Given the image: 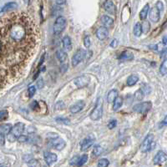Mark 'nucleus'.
<instances>
[{
  "instance_id": "obj_15",
  "label": "nucleus",
  "mask_w": 167,
  "mask_h": 167,
  "mask_svg": "<svg viewBox=\"0 0 167 167\" xmlns=\"http://www.w3.org/2000/svg\"><path fill=\"white\" fill-rule=\"evenodd\" d=\"M153 49L159 51L160 53H164L167 50V36H165L162 38V42L156 45L153 46Z\"/></svg>"
},
{
  "instance_id": "obj_43",
  "label": "nucleus",
  "mask_w": 167,
  "mask_h": 167,
  "mask_svg": "<svg viewBox=\"0 0 167 167\" xmlns=\"http://www.w3.org/2000/svg\"><path fill=\"white\" fill-rule=\"evenodd\" d=\"M18 140L20 141V142H24L27 140V137L24 136H20L18 138Z\"/></svg>"
},
{
  "instance_id": "obj_42",
  "label": "nucleus",
  "mask_w": 167,
  "mask_h": 167,
  "mask_svg": "<svg viewBox=\"0 0 167 167\" xmlns=\"http://www.w3.org/2000/svg\"><path fill=\"white\" fill-rule=\"evenodd\" d=\"M157 8H159V11L161 12L162 10H163V8H164V5H163V3H162V2H160V1H158L157 3H156V5H155Z\"/></svg>"
},
{
  "instance_id": "obj_4",
  "label": "nucleus",
  "mask_w": 167,
  "mask_h": 167,
  "mask_svg": "<svg viewBox=\"0 0 167 167\" xmlns=\"http://www.w3.org/2000/svg\"><path fill=\"white\" fill-rule=\"evenodd\" d=\"M103 113V102L102 99H99L98 102L96 104V105L94 107V109L93 110L91 114H90V118L93 120H98L101 118Z\"/></svg>"
},
{
  "instance_id": "obj_47",
  "label": "nucleus",
  "mask_w": 167,
  "mask_h": 167,
  "mask_svg": "<svg viewBox=\"0 0 167 167\" xmlns=\"http://www.w3.org/2000/svg\"><path fill=\"white\" fill-rule=\"evenodd\" d=\"M38 86L39 88H42V87H43V80H42V79H40V80L38 79Z\"/></svg>"
},
{
  "instance_id": "obj_30",
  "label": "nucleus",
  "mask_w": 167,
  "mask_h": 167,
  "mask_svg": "<svg viewBox=\"0 0 167 167\" xmlns=\"http://www.w3.org/2000/svg\"><path fill=\"white\" fill-rule=\"evenodd\" d=\"M103 152V148L99 145H97L94 148L93 151H92V156L94 157H98L99 155H100Z\"/></svg>"
},
{
  "instance_id": "obj_8",
  "label": "nucleus",
  "mask_w": 167,
  "mask_h": 167,
  "mask_svg": "<svg viewBox=\"0 0 167 167\" xmlns=\"http://www.w3.org/2000/svg\"><path fill=\"white\" fill-rule=\"evenodd\" d=\"M85 54H86V51L82 49H79L76 51V53L74 54L73 58H72V65L73 67H75L77 66L81 61L83 60L85 57Z\"/></svg>"
},
{
  "instance_id": "obj_20",
  "label": "nucleus",
  "mask_w": 167,
  "mask_h": 167,
  "mask_svg": "<svg viewBox=\"0 0 167 167\" xmlns=\"http://www.w3.org/2000/svg\"><path fill=\"white\" fill-rule=\"evenodd\" d=\"M16 8H18V4L16 3L15 2H10V3H6V4L3 7V8L1 9V12H2V13H8V12L13 11V10Z\"/></svg>"
},
{
  "instance_id": "obj_24",
  "label": "nucleus",
  "mask_w": 167,
  "mask_h": 167,
  "mask_svg": "<svg viewBox=\"0 0 167 167\" xmlns=\"http://www.w3.org/2000/svg\"><path fill=\"white\" fill-rule=\"evenodd\" d=\"M117 97H118V91L116 90H112L109 92L107 95V101L109 103H113Z\"/></svg>"
},
{
  "instance_id": "obj_41",
  "label": "nucleus",
  "mask_w": 167,
  "mask_h": 167,
  "mask_svg": "<svg viewBox=\"0 0 167 167\" xmlns=\"http://www.w3.org/2000/svg\"><path fill=\"white\" fill-rule=\"evenodd\" d=\"M165 126H167V115L164 118V120L161 121V123L159 124V127H160V128L165 127Z\"/></svg>"
},
{
  "instance_id": "obj_34",
  "label": "nucleus",
  "mask_w": 167,
  "mask_h": 167,
  "mask_svg": "<svg viewBox=\"0 0 167 167\" xmlns=\"http://www.w3.org/2000/svg\"><path fill=\"white\" fill-rule=\"evenodd\" d=\"M109 165H110V162L107 159H100L98 163V166L100 167H106Z\"/></svg>"
},
{
  "instance_id": "obj_17",
  "label": "nucleus",
  "mask_w": 167,
  "mask_h": 167,
  "mask_svg": "<svg viewBox=\"0 0 167 167\" xmlns=\"http://www.w3.org/2000/svg\"><path fill=\"white\" fill-rule=\"evenodd\" d=\"M56 57L58 59V60L60 62L61 64H67L68 61V54L66 53L65 51L62 50V49H58L56 51Z\"/></svg>"
},
{
  "instance_id": "obj_26",
  "label": "nucleus",
  "mask_w": 167,
  "mask_h": 167,
  "mask_svg": "<svg viewBox=\"0 0 167 167\" xmlns=\"http://www.w3.org/2000/svg\"><path fill=\"white\" fill-rule=\"evenodd\" d=\"M138 80H139L138 75H130L129 78L127 79L126 83H127L128 86H133V85H135V84L138 82Z\"/></svg>"
},
{
  "instance_id": "obj_33",
  "label": "nucleus",
  "mask_w": 167,
  "mask_h": 167,
  "mask_svg": "<svg viewBox=\"0 0 167 167\" xmlns=\"http://www.w3.org/2000/svg\"><path fill=\"white\" fill-rule=\"evenodd\" d=\"M87 160H88V155L84 154V155H83L82 156H80V158H79V166H81L84 165V164L87 162Z\"/></svg>"
},
{
  "instance_id": "obj_31",
  "label": "nucleus",
  "mask_w": 167,
  "mask_h": 167,
  "mask_svg": "<svg viewBox=\"0 0 167 167\" xmlns=\"http://www.w3.org/2000/svg\"><path fill=\"white\" fill-rule=\"evenodd\" d=\"M8 117V112L6 110H1L0 112V120L1 121H3L5 120H7Z\"/></svg>"
},
{
  "instance_id": "obj_36",
  "label": "nucleus",
  "mask_w": 167,
  "mask_h": 167,
  "mask_svg": "<svg viewBox=\"0 0 167 167\" xmlns=\"http://www.w3.org/2000/svg\"><path fill=\"white\" fill-rule=\"evenodd\" d=\"M143 93H142V91L140 90H137L136 92V94H135V98H136V100H141V99H143Z\"/></svg>"
},
{
  "instance_id": "obj_40",
  "label": "nucleus",
  "mask_w": 167,
  "mask_h": 167,
  "mask_svg": "<svg viewBox=\"0 0 167 167\" xmlns=\"http://www.w3.org/2000/svg\"><path fill=\"white\" fill-rule=\"evenodd\" d=\"M56 121L58 123H62V124H64V125H68L69 124V120H66V119H62V118H57L56 119Z\"/></svg>"
},
{
  "instance_id": "obj_19",
  "label": "nucleus",
  "mask_w": 167,
  "mask_h": 167,
  "mask_svg": "<svg viewBox=\"0 0 167 167\" xmlns=\"http://www.w3.org/2000/svg\"><path fill=\"white\" fill-rule=\"evenodd\" d=\"M84 107V101H78L77 103H75V105L70 106V112L73 114H76L79 113V111H81L83 110V108Z\"/></svg>"
},
{
  "instance_id": "obj_5",
  "label": "nucleus",
  "mask_w": 167,
  "mask_h": 167,
  "mask_svg": "<svg viewBox=\"0 0 167 167\" xmlns=\"http://www.w3.org/2000/svg\"><path fill=\"white\" fill-rule=\"evenodd\" d=\"M151 102L147 101V102H142V103L137 104L133 107V110L139 114H145L151 110Z\"/></svg>"
},
{
  "instance_id": "obj_1",
  "label": "nucleus",
  "mask_w": 167,
  "mask_h": 167,
  "mask_svg": "<svg viewBox=\"0 0 167 167\" xmlns=\"http://www.w3.org/2000/svg\"><path fill=\"white\" fill-rule=\"evenodd\" d=\"M1 88L16 83L25 75L40 44V31L26 13L12 12L1 18Z\"/></svg>"
},
{
  "instance_id": "obj_45",
  "label": "nucleus",
  "mask_w": 167,
  "mask_h": 167,
  "mask_svg": "<svg viewBox=\"0 0 167 167\" xmlns=\"http://www.w3.org/2000/svg\"><path fill=\"white\" fill-rule=\"evenodd\" d=\"M4 135H3V134H0V138H1V145H3L4 144V140H5V139H4Z\"/></svg>"
},
{
  "instance_id": "obj_48",
  "label": "nucleus",
  "mask_w": 167,
  "mask_h": 167,
  "mask_svg": "<svg viewBox=\"0 0 167 167\" xmlns=\"http://www.w3.org/2000/svg\"><path fill=\"white\" fill-rule=\"evenodd\" d=\"M29 0H24V2H25V3H29Z\"/></svg>"
},
{
  "instance_id": "obj_11",
  "label": "nucleus",
  "mask_w": 167,
  "mask_h": 167,
  "mask_svg": "<svg viewBox=\"0 0 167 167\" xmlns=\"http://www.w3.org/2000/svg\"><path fill=\"white\" fill-rule=\"evenodd\" d=\"M149 17H150V19L153 21L154 23H157L159 20V18H160V11L159 9L156 6L152 8L149 13Z\"/></svg>"
},
{
  "instance_id": "obj_7",
  "label": "nucleus",
  "mask_w": 167,
  "mask_h": 167,
  "mask_svg": "<svg viewBox=\"0 0 167 167\" xmlns=\"http://www.w3.org/2000/svg\"><path fill=\"white\" fill-rule=\"evenodd\" d=\"M49 144L50 146L53 147L54 149L58 150V151H61V150H63L65 147L66 143H65V141L64 140H62V139L57 136L50 139L49 141Z\"/></svg>"
},
{
  "instance_id": "obj_32",
  "label": "nucleus",
  "mask_w": 167,
  "mask_h": 167,
  "mask_svg": "<svg viewBox=\"0 0 167 167\" xmlns=\"http://www.w3.org/2000/svg\"><path fill=\"white\" fill-rule=\"evenodd\" d=\"M150 28H151V25L150 23L148 21H144L143 24H142V31L144 34H147L149 30H150Z\"/></svg>"
},
{
  "instance_id": "obj_6",
  "label": "nucleus",
  "mask_w": 167,
  "mask_h": 167,
  "mask_svg": "<svg viewBox=\"0 0 167 167\" xmlns=\"http://www.w3.org/2000/svg\"><path fill=\"white\" fill-rule=\"evenodd\" d=\"M154 143V136L152 134H149L145 137L143 143L141 144L140 150L142 152H148L152 150V144Z\"/></svg>"
},
{
  "instance_id": "obj_25",
  "label": "nucleus",
  "mask_w": 167,
  "mask_h": 167,
  "mask_svg": "<svg viewBox=\"0 0 167 167\" xmlns=\"http://www.w3.org/2000/svg\"><path fill=\"white\" fill-rule=\"evenodd\" d=\"M122 105H123V99H122V97L118 96L113 102V110L117 111L118 110H120V108H121Z\"/></svg>"
},
{
  "instance_id": "obj_21",
  "label": "nucleus",
  "mask_w": 167,
  "mask_h": 167,
  "mask_svg": "<svg viewBox=\"0 0 167 167\" xmlns=\"http://www.w3.org/2000/svg\"><path fill=\"white\" fill-rule=\"evenodd\" d=\"M12 128H13V126H12V125H10V124L2 125H1V128H0V134H3V135H4V136H8V134L11 132Z\"/></svg>"
},
{
  "instance_id": "obj_9",
  "label": "nucleus",
  "mask_w": 167,
  "mask_h": 167,
  "mask_svg": "<svg viewBox=\"0 0 167 167\" xmlns=\"http://www.w3.org/2000/svg\"><path fill=\"white\" fill-rule=\"evenodd\" d=\"M74 82H75V84L76 86L80 89V88H84V87H85V86H87L89 84L90 78L86 75L79 76V77L75 79Z\"/></svg>"
},
{
  "instance_id": "obj_46",
  "label": "nucleus",
  "mask_w": 167,
  "mask_h": 167,
  "mask_svg": "<svg viewBox=\"0 0 167 167\" xmlns=\"http://www.w3.org/2000/svg\"><path fill=\"white\" fill-rule=\"evenodd\" d=\"M56 3L59 5H63L66 3V0H56Z\"/></svg>"
},
{
  "instance_id": "obj_14",
  "label": "nucleus",
  "mask_w": 167,
  "mask_h": 167,
  "mask_svg": "<svg viewBox=\"0 0 167 167\" xmlns=\"http://www.w3.org/2000/svg\"><path fill=\"white\" fill-rule=\"evenodd\" d=\"M94 142V138H92V137H90V136L85 138L83 141L81 142V144H80L81 151H87L89 148H90L92 145H93Z\"/></svg>"
},
{
  "instance_id": "obj_2",
  "label": "nucleus",
  "mask_w": 167,
  "mask_h": 167,
  "mask_svg": "<svg viewBox=\"0 0 167 167\" xmlns=\"http://www.w3.org/2000/svg\"><path fill=\"white\" fill-rule=\"evenodd\" d=\"M23 130H24V124L23 123H17L14 125L12 128L11 132L7 136V139L8 141L10 142H14L16 140H18V138L22 136Z\"/></svg>"
},
{
  "instance_id": "obj_39",
  "label": "nucleus",
  "mask_w": 167,
  "mask_h": 167,
  "mask_svg": "<svg viewBox=\"0 0 167 167\" xmlns=\"http://www.w3.org/2000/svg\"><path fill=\"white\" fill-rule=\"evenodd\" d=\"M116 125H117V121L115 120H110V123L108 124V127L110 129H114V127L116 126Z\"/></svg>"
},
{
  "instance_id": "obj_16",
  "label": "nucleus",
  "mask_w": 167,
  "mask_h": 167,
  "mask_svg": "<svg viewBox=\"0 0 167 167\" xmlns=\"http://www.w3.org/2000/svg\"><path fill=\"white\" fill-rule=\"evenodd\" d=\"M109 35V32L108 29L105 27H100L96 31V36L99 38V40H105L108 38Z\"/></svg>"
},
{
  "instance_id": "obj_3",
  "label": "nucleus",
  "mask_w": 167,
  "mask_h": 167,
  "mask_svg": "<svg viewBox=\"0 0 167 167\" xmlns=\"http://www.w3.org/2000/svg\"><path fill=\"white\" fill-rule=\"evenodd\" d=\"M66 18L63 16H60L57 18L53 24V33L54 34H60L64 29L66 28Z\"/></svg>"
},
{
  "instance_id": "obj_18",
  "label": "nucleus",
  "mask_w": 167,
  "mask_h": 167,
  "mask_svg": "<svg viewBox=\"0 0 167 167\" xmlns=\"http://www.w3.org/2000/svg\"><path fill=\"white\" fill-rule=\"evenodd\" d=\"M101 23H103V25L107 28V29H110L113 27V24H114V19L110 17L107 15H104L101 17V19H100Z\"/></svg>"
},
{
  "instance_id": "obj_28",
  "label": "nucleus",
  "mask_w": 167,
  "mask_h": 167,
  "mask_svg": "<svg viewBox=\"0 0 167 167\" xmlns=\"http://www.w3.org/2000/svg\"><path fill=\"white\" fill-rule=\"evenodd\" d=\"M142 33H143V31H142V24L140 23H136V25L134 27V34L136 37H140Z\"/></svg>"
},
{
  "instance_id": "obj_37",
  "label": "nucleus",
  "mask_w": 167,
  "mask_h": 167,
  "mask_svg": "<svg viewBox=\"0 0 167 167\" xmlns=\"http://www.w3.org/2000/svg\"><path fill=\"white\" fill-rule=\"evenodd\" d=\"M35 92H36V89H35L34 86H30V87H29L28 93H29V97H33V96L34 95Z\"/></svg>"
},
{
  "instance_id": "obj_38",
  "label": "nucleus",
  "mask_w": 167,
  "mask_h": 167,
  "mask_svg": "<svg viewBox=\"0 0 167 167\" xmlns=\"http://www.w3.org/2000/svg\"><path fill=\"white\" fill-rule=\"evenodd\" d=\"M90 36H86L85 38H84V46L86 47V48H90Z\"/></svg>"
},
{
  "instance_id": "obj_23",
  "label": "nucleus",
  "mask_w": 167,
  "mask_h": 167,
  "mask_svg": "<svg viewBox=\"0 0 167 167\" xmlns=\"http://www.w3.org/2000/svg\"><path fill=\"white\" fill-rule=\"evenodd\" d=\"M133 59H134V55L132 54V53H130L129 51H124V52L119 56V60H120L128 61L132 60Z\"/></svg>"
},
{
  "instance_id": "obj_35",
  "label": "nucleus",
  "mask_w": 167,
  "mask_h": 167,
  "mask_svg": "<svg viewBox=\"0 0 167 167\" xmlns=\"http://www.w3.org/2000/svg\"><path fill=\"white\" fill-rule=\"evenodd\" d=\"M79 158H80L79 156L76 155V156H75L73 159H71L70 162H69L70 166H79Z\"/></svg>"
},
{
  "instance_id": "obj_27",
  "label": "nucleus",
  "mask_w": 167,
  "mask_h": 167,
  "mask_svg": "<svg viewBox=\"0 0 167 167\" xmlns=\"http://www.w3.org/2000/svg\"><path fill=\"white\" fill-rule=\"evenodd\" d=\"M149 10H150L149 4H146L144 8H142V10H141L140 13V18L141 20H144V19L146 18L147 14H148V13H149Z\"/></svg>"
},
{
  "instance_id": "obj_12",
  "label": "nucleus",
  "mask_w": 167,
  "mask_h": 167,
  "mask_svg": "<svg viewBox=\"0 0 167 167\" xmlns=\"http://www.w3.org/2000/svg\"><path fill=\"white\" fill-rule=\"evenodd\" d=\"M167 160V155L163 151H158L154 157V163L155 165H161Z\"/></svg>"
},
{
  "instance_id": "obj_22",
  "label": "nucleus",
  "mask_w": 167,
  "mask_h": 167,
  "mask_svg": "<svg viewBox=\"0 0 167 167\" xmlns=\"http://www.w3.org/2000/svg\"><path fill=\"white\" fill-rule=\"evenodd\" d=\"M63 47L65 50L70 51L72 49V42H71V38L68 36H65L63 38Z\"/></svg>"
},
{
  "instance_id": "obj_13",
  "label": "nucleus",
  "mask_w": 167,
  "mask_h": 167,
  "mask_svg": "<svg viewBox=\"0 0 167 167\" xmlns=\"http://www.w3.org/2000/svg\"><path fill=\"white\" fill-rule=\"evenodd\" d=\"M44 160L46 161V163H47L48 165H49V166L52 165L55 161H57V159H58L56 154L49 151H46L44 153Z\"/></svg>"
},
{
  "instance_id": "obj_29",
  "label": "nucleus",
  "mask_w": 167,
  "mask_h": 167,
  "mask_svg": "<svg viewBox=\"0 0 167 167\" xmlns=\"http://www.w3.org/2000/svg\"><path fill=\"white\" fill-rule=\"evenodd\" d=\"M159 74L162 76H165L167 74V59L162 62L159 67Z\"/></svg>"
},
{
  "instance_id": "obj_44",
  "label": "nucleus",
  "mask_w": 167,
  "mask_h": 167,
  "mask_svg": "<svg viewBox=\"0 0 167 167\" xmlns=\"http://www.w3.org/2000/svg\"><path fill=\"white\" fill-rule=\"evenodd\" d=\"M117 44H118V41H117V39H114V40L110 43V47H112V48H116Z\"/></svg>"
},
{
  "instance_id": "obj_10",
  "label": "nucleus",
  "mask_w": 167,
  "mask_h": 167,
  "mask_svg": "<svg viewBox=\"0 0 167 167\" xmlns=\"http://www.w3.org/2000/svg\"><path fill=\"white\" fill-rule=\"evenodd\" d=\"M103 7L105 10L110 14H115L116 13V7L111 0H105L103 3Z\"/></svg>"
}]
</instances>
